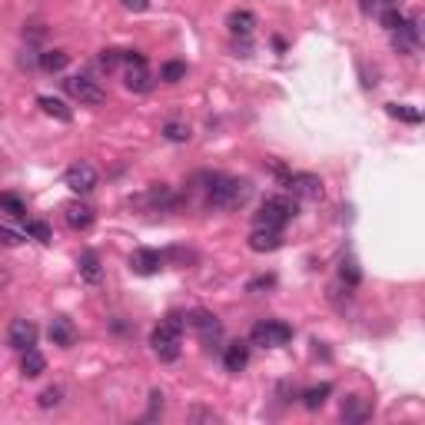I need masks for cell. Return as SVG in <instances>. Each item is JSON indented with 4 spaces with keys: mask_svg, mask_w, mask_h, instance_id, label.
<instances>
[{
    "mask_svg": "<svg viewBox=\"0 0 425 425\" xmlns=\"http://www.w3.org/2000/svg\"><path fill=\"white\" fill-rule=\"evenodd\" d=\"M283 246V229H269V226H256L249 233V249L253 253H272Z\"/></svg>",
    "mask_w": 425,
    "mask_h": 425,
    "instance_id": "ba28073f",
    "label": "cell"
},
{
    "mask_svg": "<svg viewBox=\"0 0 425 425\" xmlns=\"http://www.w3.org/2000/svg\"><path fill=\"white\" fill-rule=\"evenodd\" d=\"M80 276L87 283H100L103 269H100V256H96V253H83L80 256Z\"/></svg>",
    "mask_w": 425,
    "mask_h": 425,
    "instance_id": "7402d4cb",
    "label": "cell"
},
{
    "mask_svg": "<svg viewBox=\"0 0 425 425\" xmlns=\"http://www.w3.org/2000/svg\"><path fill=\"white\" fill-rule=\"evenodd\" d=\"M296 216V203L289 196H269L256 212V226H269V229H283Z\"/></svg>",
    "mask_w": 425,
    "mask_h": 425,
    "instance_id": "3957f363",
    "label": "cell"
},
{
    "mask_svg": "<svg viewBox=\"0 0 425 425\" xmlns=\"http://www.w3.org/2000/svg\"><path fill=\"white\" fill-rule=\"evenodd\" d=\"M127 11H133V13H140V11H146L150 7V0H120Z\"/></svg>",
    "mask_w": 425,
    "mask_h": 425,
    "instance_id": "836d02e7",
    "label": "cell"
},
{
    "mask_svg": "<svg viewBox=\"0 0 425 425\" xmlns=\"http://www.w3.org/2000/svg\"><path fill=\"white\" fill-rule=\"evenodd\" d=\"M253 196V186L239 177H210L206 186V203L212 210H239Z\"/></svg>",
    "mask_w": 425,
    "mask_h": 425,
    "instance_id": "6da1fadb",
    "label": "cell"
},
{
    "mask_svg": "<svg viewBox=\"0 0 425 425\" xmlns=\"http://www.w3.org/2000/svg\"><path fill=\"white\" fill-rule=\"evenodd\" d=\"M67 63H70V53H67V50H47V53H40V67L47 73L63 70Z\"/></svg>",
    "mask_w": 425,
    "mask_h": 425,
    "instance_id": "603a6c76",
    "label": "cell"
},
{
    "mask_svg": "<svg viewBox=\"0 0 425 425\" xmlns=\"http://www.w3.org/2000/svg\"><path fill=\"white\" fill-rule=\"evenodd\" d=\"M120 60H123V50H103V53H100V63H103L106 70H110V67H117Z\"/></svg>",
    "mask_w": 425,
    "mask_h": 425,
    "instance_id": "1f68e13d",
    "label": "cell"
},
{
    "mask_svg": "<svg viewBox=\"0 0 425 425\" xmlns=\"http://www.w3.org/2000/svg\"><path fill=\"white\" fill-rule=\"evenodd\" d=\"M0 210L7 212V216H13V220H24V216H27L24 200H20V196H13V193H4V196H0Z\"/></svg>",
    "mask_w": 425,
    "mask_h": 425,
    "instance_id": "cb8c5ba5",
    "label": "cell"
},
{
    "mask_svg": "<svg viewBox=\"0 0 425 425\" xmlns=\"http://www.w3.org/2000/svg\"><path fill=\"white\" fill-rule=\"evenodd\" d=\"M130 269L140 272V276H153V272L163 269V256L156 249H137L130 256Z\"/></svg>",
    "mask_w": 425,
    "mask_h": 425,
    "instance_id": "8fae6325",
    "label": "cell"
},
{
    "mask_svg": "<svg viewBox=\"0 0 425 425\" xmlns=\"http://www.w3.org/2000/svg\"><path fill=\"white\" fill-rule=\"evenodd\" d=\"M27 233H30V236L37 239V243H50V226L47 223H40V220H30V223H27Z\"/></svg>",
    "mask_w": 425,
    "mask_h": 425,
    "instance_id": "f546056e",
    "label": "cell"
},
{
    "mask_svg": "<svg viewBox=\"0 0 425 425\" xmlns=\"http://www.w3.org/2000/svg\"><path fill=\"white\" fill-rule=\"evenodd\" d=\"M379 20H382V27H386L389 34H395L399 27H405V20H409V17H405V13H402L395 4H386V7L379 11Z\"/></svg>",
    "mask_w": 425,
    "mask_h": 425,
    "instance_id": "44dd1931",
    "label": "cell"
},
{
    "mask_svg": "<svg viewBox=\"0 0 425 425\" xmlns=\"http://www.w3.org/2000/svg\"><path fill=\"white\" fill-rule=\"evenodd\" d=\"M37 103H40V110H44V113H47V117H57L60 123H70V120H73L70 106L63 103V100H57V96H40V100H37Z\"/></svg>",
    "mask_w": 425,
    "mask_h": 425,
    "instance_id": "e0dca14e",
    "label": "cell"
},
{
    "mask_svg": "<svg viewBox=\"0 0 425 425\" xmlns=\"http://www.w3.org/2000/svg\"><path fill=\"white\" fill-rule=\"evenodd\" d=\"M7 339H11V345L13 349H20V353H24V349H34L37 345V326L30 322V319H13Z\"/></svg>",
    "mask_w": 425,
    "mask_h": 425,
    "instance_id": "9c48e42d",
    "label": "cell"
},
{
    "mask_svg": "<svg viewBox=\"0 0 425 425\" xmlns=\"http://www.w3.org/2000/svg\"><path fill=\"white\" fill-rule=\"evenodd\" d=\"M150 345H153V353L160 355L163 362L179 359V345H183V316L170 312V316L150 332Z\"/></svg>",
    "mask_w": 425,
    "mask_h": 425,
    "instance_id": "7a4b0ae2",
    "label": "cell"
},
{
    "mask_svg": "<svg viewBox=\"0 0 425 425\" xmlns=\"http://www.w3.org/2000/svg\"><path fill=\"white\" fill-rule=\"evenodd\" d=\"M249 339L256 345H286L293 339V326H286L283 319H262V322L253 326Z\"/></svg>",
    "mask_w": 425,
    "mask_h": 425,
    "instance_id": "277c9868",
    "label": "cell"
},
{
    "mask_svg": "<svg viewBox=\"0 0 425 425\" xmlns=\"http://www.w3.org/2000/svg\"><path fill=\"white\" fill-rule=\"evenodd\" d=\"M226 27H229L236 37H249L253 34V27H256V17H253L249 11H233L229 13V20H226Z\"/></svg>",
    "mask_w": 425,
    "mask_h": 425,
    "instance_id": "ac0fdd59",
    "label": "cell"
},
{
    "mask_svg": "<svg viewBox=\"0 0 425 425\" xmlns=\"http://www.w3.org/2000/svg\"><path fill=\"white\" fill-rule=\"evenodd\" d=\"M160 77H163L166 83H179L183 77H186V63H179V60H170V63H163Z\"/></svg>",
    "mask_w": 425,
    "mask_h": 425,
    "instance_id": "4316f807",
    "label": "cell"
},
{
    "mask_svg": "<svg viewBox=\"0 0 425 425\" xmlns=\"http://www.w3.org/2000/svg\"><path fill=\"white\" fill-rule=\"evenodd\" d=\"M329 395H332V386H329V382H322V386H312V389L303 392V405L316 412V409H322V405H326V399H329Z\"/></svg>",
    "mask_w": 425,
    "mask_h": 425,
    "instance_id": "ffe728a7",
    "label": "cell"
},
{
    "mask_svg": "<svg viewBox=\"0 0 425 425\" xmlns=\"http://www.w3.org/2000/svg\"><path fill=\"white\" fill-rule=\"evenodd\" d=\"M369 415H372V405H369L366 399L349 395V399L343 402V422H366Z\"/></svg>",
    "mask_w": 425,
    "mask_h": 425,
    "instance_id": "9a60e30c",
    "label": "cell"
},
{
    "mask_svg": "<svg viewBox=\"0 0 425 425\" xmlns=\"http://www.w3.org/2000/svg\"><path fill=\"white\" fill-rule=\"evenodd\" d=\"M286 186L293 189V196H299V200H319L322 196V179L312 177V173H293L286 179Z\"/></svg>",
    "mask_w": 425,
    "mask_h": 425,
    "instance_id": "52a82bcc",
    "label": "cell"
},
{
    "mask_svg": "<svg viewBox=\"0 0 425 425\" xmlns=\"http://www.w3.org/2000/svg\"><path fill=\"white\" fill-rule=\"evenodd\" d=\"M386 4H389V0H362L359 7H362V13H379Z\"/></svg>",
    "mask_w": 425,
    "mask_h": 425,
    "instance_id": "d6a6232c",
    "label": "cell"
},
{
    "mask_svg": "<svg viewBox=\"0 0 425 425\" xmlns=\"http://www.w3.org/2000/svg\"><path fill=\"white\" fill-rule=\"evenodd\" d=\"M4 283H7V272H0V286H4Z\"/></svg>",
    "mask_w": 425,
    "mask_h": 425,
    "instance_id": "d590c367",
    "label": "cell"
},
{
    "mask_svg": "<svg viewBox=\"0 0 425 425\" xmlns=\"http://www.w3.org/2000/svg\"><path fill=\"white\" fill-rule=\"evenodd\" d=\"M127 90H133V94H146L150 87H153V77H150V70H146V63H130V70H127Z\"/></svg>",
    "mask_w": 425,
    "mask_h": 425,
    "instance_id": "4fadbf2b",
    "label": "cell"
},
{
    "mask_svg": "<svg viewBox=\"0 0 425 425\" xmlns=\"http://www.w3.org/2000/svg\"><path fill=\"white\" fill-rule=\"evenodd\" d=\"M63 90L87 106H100L106 100V90L96 80H90V77H67L63 80Z\"/></svg>",
    "mask_w": 425,
    "mask_h": 425,
    "instance_id": "5b68a950",
    "label": "cell"
},
{
    "mask_svg": "<svg viewBox=\"0 0 425 425\" xmlns=\"http://www.w3.org/2000/svg\"><path fill=\"white\" fill-rule=\"evenodd\" d=\"M386 113L395 117V120H405V123H422V113L412 110V106H405V103H389L386 106Z\"/></svg>",
    "mask_w": 425,
    "mask_h": 425,
    "instance_id": "d4e9b609",
    "label": "cell"
},
{
    "mask_svg": "<svg viewBox=\"0 0 425 425\" xmlns=\"http://www.w3.org/2000/svg\"><path fill=\"white\" fill-rule=\"evenodd\" d=\"M189 326L203 336V343H212V339H220V332H223V326H220V319L212 316V312H206V309H196L193 316H189Z\"/></svg>",
    "mask_w": 425,
    "mask_h": 425,
    "instance_id": "30bf717a",
    "label": "cell"
},
{
    "mask_svg": "<svg viewBox=\"0 0 425 425\" xmlns=\"http://www.w3.org/2000/svg\"><path fill=\"white\" fill-rule=\"evenodd\" d=\"M20 243H24V233L20 229L0 223V246H20Z\"/></svg>",
    "mask_w": 425,
    "mask_h": 425,
    "instance_id": "f1b7e54d",
    "label": "cell"
},
{
    "mask_svg": "<svg viewBox=\"0 0 425 425\" xmlns=\"http://www.w3.org/2000/svg\"><path fill=\"white\" fill-rule=\"evenodd\" d=\"M50 339H53V345H60V349H70V345H73L70 319H63V316L53 319V322H50Z\"/></svg>",
    "mask_w": 425,
    "mask_h": 425,
    "instance_id": "2e32d148",
    "label": "cell"
},
{
    "mask_svg": "<svg viewBox=\"0 0 425 425\" xmlns=\"http://www.w3.org/2000/svg\"><path fill=\"white\" fill-rule=\"evenodd\" d=\"M339 276H343V279H345L349 286H355L359 279H362V272H359V266H355L353 260H345V262H343V269H339Z\"/></svg>",
    "mask_w": 425,
    "mask_h": 425,
    "instance_id": "4dcf8cb0",
    "label": "cell"
},
{
    "mask_svg": "<svg viewBox=\"0 0 425 425\" xmlns=\"http://www.w3.org/2000/svg\"><path fill=\"white\" fill-rule=\"evenodd\" d=\"M163 137L170 143H186L189 140V127L186 123H179V120H170V123L163 127Z\"/></svg>",
    "mask_w": 425,
    "mask_h": 425,
    "instance_id": "484cf974",
    "label": "cell"
},
{
    "mask_svg": "<svg viewBox=\"0 0 425 425\" xmlns=\"http://www.w3.org/2000/svg\"><path fill=\"white\" fill-rule=\"evenodd\" d=\"M60 399H63V389H57V386H50V389L40 392V399H37V405H40V409H53V405H60Z\"/></svg>",
    "mask_w": 425,
    "mask_h": 425,
    "instance_id": "83f0119b",
    "label": "cell"
},
{
    "mask_svg": "<svg viewBox=\"0 0 425 425\" xmlns=\"http://www.w3.org/2000/svg\"><path fill=\"white\" fill-rule=\"evenodd\" d=\"M249 362V345L246 343H233V345H226V353H223V366L226 372H243Z\"/></svg>",
    "mask_w": 425,
    "mask_h": 425,
    "instance_id": "5bb4252c",
    "label": "cell"
},
{
    "mask_svg": "<svg viewBox=\"0 0 425 425\" xmlns=\"http://www.w3.org/2000/svg\"><path fill=\"white\" fill-rule=\"evenodd\" d=\"M63 183L73 189V193H80V196H87L90 189L96 186V170L90 163H73L67 173H63Z\"/></svg>",
    "mask_w": 425,
    "mask_h": 425,
    "instance_id": "8992f818",
    "label": "cell"
},
{
    "mask_svg": "<svg viewBox=\"0 0 425 425\" xmlns=\"http://www.w3.org/2000/svg\"><path fill=\"white\" fill-rule=\"evenodd\" d=\"M272 283H276L272 276H260V279H253V283H249V293H256V289H269Z\"/></svg>",
    "mask_w": 425,
    "mask_h": 425,
    "instance_id": "e575fe53",
    "label": "cell"
},
{
    "mask_svg": "<svg viewBox=\"0 0 425 425\" xmlns=\"http://www.w3.org/2000/svg\"><path fill=\"white\" fill-rule=\"evenodd\" d=\"M44 369H47V359L37 353V349H24V362H20V372H24L27 379H37V376H44Z\"/></svg>",
    "mask_w": 425,
    "mask_h": 425,
    "instance_id": "d6986e66",
    "label": "cell"
},
{
    "mask_svg": "<svg viewBox=\"0 0 425 425\" xmlns=\"http://www.w3.org/2000/svg\"><path fill=\"white\" fill-rule=\"evenodd\" d=\"M63 220H67L73 229H87V226L94 223V210H90L87 203L73 200V203H67V206H63Z\"/></svg>",
    "mask_w": 425,
    "mask_h": 425,
    "instance_id": "7c38bea8",
    "label": "cell"
}]
</instances>
